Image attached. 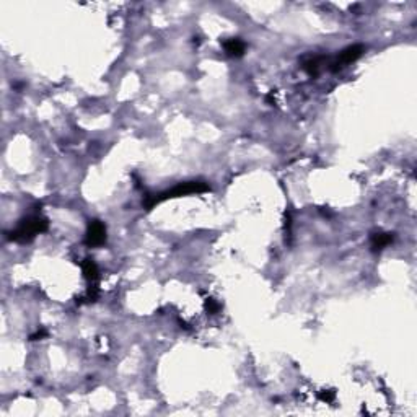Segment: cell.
Here are the masks:
<instances>
[{
    "label": "cell",
    "mask_w": 417,
    "mask_h": 417,
    "mask_svg": "<svg viewBox=\"0 0 417 417\" xmlns=\"http://www.w3.org/2000/svg\"><path fill=\"white\" fill-rule=\"evenodd\" d=\"M334 391H323V393H320V399L321 401H326V403H331L332 399H334Z\"/></svg>",
    "instance_id": "9c48e42d"
},
{
    "label": "cell",
    "mask_w": 417,
    "mask_h": 417,
    "mask_svg": "<svg viewBox=\"0 0 417 417\" xmlns=\"http://www.w3.org/2000/svg\"><path fill=\"white\" fill-rule=\"evenodd\" d=\"M81 271H84V275L85 279H88L90 282H95L98 279V266L93 263V259H85L84 263H81Z\"/></svg>",
    "instance_id": "52a82bcc"
},
{
    "label": "cell",
    "mask_w": 417,
    "mask_h": 417,
    "mask_svg": "<svg viewBox=\"0 0 417 417\" xmlns=\"http://www.w3.org/2000/svg\"><path fill=\"white\" fill-rule=\"evenodd\" d=\"M210 187L207 183H202V181H187V183H181L175 186L173 189H168L165 192H160V194H155V196H149V199L145 202V207L147 209H152L153 206H157V204L166 201V199H173V198H183V196H189V194H202L209 191Z\"/></svg>",
    "instance_id": "6da1fadb"
},
{
    "label": "cell",
    "mask_w": 417,
    "mask_h": 417,
    "mask_svg": "<svg viewBox=\"0 0 417 417\" xmlns=\"http://www.w3.org/2000/svg\"><path fill=\"white\" fill-rule=\"evenodd\" d=\"M47 227H49V222L46 218L39 217V215H31L28 218L21 220L18 228L13 230L12 233H8L7 238L12 241L26 243V241H31L36 235L44 233L47 230Z\"/></svg>",
    "instance_id": "7a4b0ae2"
},
{
    "label": "cell",
    "mask_w": 417,
    "mask_h": 417,
    "mask_svg": "<svg viewBox=\"0 0 417 417\" xmlns=\"http://www.w3.org/2000/svg\"><path fill=\"white\" fill-rule=\"evenodd\" d=\"M106 241V227L100 220H92L88 224V230H87V236H85V244L90 248L95 246H101V244Z\"/></svg>",
    "instance_id": "3957f363"
},
{
    "label": "cell",
    "mask_w": 417,
    "mask_h": 417,
    "mask_svg": "<svg viewBox=\"0 0 417 417\" xmlns=\"http://www.w3.org/2000/svg\"><path fill=\"white\" fill-rule=\"evenodd\" d=\"M362 54H364V46H362V44L349 46V47L344 49V51H341V52H339L338 59L331 64V65H332L331 69H332L334 72H336V70H339V69H342V67H346L347 64L357 61Z\"/></svg>",
    "instance_id": "277c9868"
},
{
    "label": "cell",
    "mask_w": 417,
    "mask_h": 417,
    "mask_svg": "<svg viewBox=\"0 0 417 417\" xmlns=\"http://www.w3.org/2000/svg\"><path fill=\"white\" fill-rule=\"evenodd\" d=\"M391 241H393V235L391 233H377L372 236V249L381 251L383 248H386Z\"/></svg>",
    "instance_id": "8992f818"
},
{
    "label": "cell",
    "mask_w": 417,
    "mask_h": 417,
    "mask_svg": "<svg viewBox=\"0 0 417 417\" xmlns=\"http://www.w3.org/2000/svg\"><path fill=\"white\" fill-rule=\"evenodd\" d=\"M224 49H225L227 55L241 57L244 54V51H246V44H244L243 41L238 39V38H232V39H227L224 43Z\"/></svg>",
    "instance_id": "5b68a950"
},
{
    "label": "cell",
    "mask_w": 417,
    "mask_h": 417,
    "mask_svg": "<svg viewBox=\"0 0 417 417\" xmlns=\"http://www.w3.org/2000/svg\"><path fill=\"white\" fill-rule=\"evenodd\" d=\"M206 308H207V312L210 313V315H215L218 310H220V305L217 303L215 300H212V298H207V301H206Z\"/></svg>",
    "instance_id": "ba28073f"
},
{
    "label": "cell",
    "mask_w": 417,
    "mask_h": 417,
    "mask_svg": "<svg viewBox=\"0 0 417 417\" xmlns=\"http://www.w3.org/2000/svg\"><path fill=\"white\" fill-rule=\"evenodd\" d=\"M47 336V331L46 329H41V331H38V332H35V334H31V341H39V339H43V338H46Z\"/></svg>",
    "instance_id": "30bf717a"
}]
</instances>
